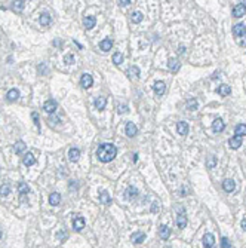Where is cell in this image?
I'll return each mask as SVG.
<instances>
[{
    "mask_svg": "<svg viewBox=\"0 0 246 248\" xmlns=\"http://www.w3.org/2000/svg\"><path fill=\"white\" fill-rule=\"evenodd\" d=\"M116 154H117V147L114 146V144H110V143H105V144H101L98 150H96V156H98V159L101 162H111L116 158Z\"/></svg>",
    "mask_w": 246,
    "mask_h": 248,
    "instance_id": "obj_1",
    "label": "cell"
},
{
    "mask_svg": "<svg viewBox=\"0 0 246 248\" xmlns=\"http://www.w3.org/2000/svg\"><path fill=\"white\" fill-rule=\"evenodd\" d=\"M56 101L55 100H47L45 104H43V110L46 112V113H55V110H56Z\"/></svg>",
    "mask_w": 246,
    "mask_h": 248,
    "instance_id": "obj_2",
    "label": "cell"
},
{
    "mask_svg": "<svg viewBox=\"0 0 246 248\" xmlns=\"http://www.w3.org/2000/svg\"><path fill=\"white\" fill-rule=\"evenodd\" d=\"M80 83H82V86L83 88H91L92 86V83H93L92 76L87 74V73H83L82 74V79H80Z\"/></svg>",
    "mask_w": 246,
    "mask_h": 248,
    "instance_id": "obj_3",
    "label": "cell"
},
{
    "mask_svg": "<svg viewBox=\"0 0 246 248\" xmlns=\"http://www.w3.org/2000/svg\"><path fill=\"white\" fill-rule=\"evenodd\" d=\"M224 128H226V125H224V122H222V119H215L212 123V129L213 132H217V134H220V132H222L224 131Z\"/></svg>",
    "mask_w": 246,
    "mask_h": 248,
    "instance_id": "obj_4",
    "label": "cell"
},
{
    "mask_svg": "<svg viewBox=\"0 0 246 248\" xmlns=\"http://www.w3.org/2000/svg\"><path fill=\"white\" fill-rule=\"evenodd\" d=\"M222 189L226 190L227 193H231L234 189H236V183H234L231 178H227V180L222 181Z\"/></svg>",
    "mask_w": 246,
    "mask_h": 248,
    "instance_id": "obj_5",
    "label": "cell"
},
{
    "mask_svg": "<svg viewBox=\"0 0 246 248\" xmlns=\"http://www.w3.org/2000/svg\"><path fill=\"white\" fill-rule=\"evenodd\" d=\"M83 227H85V220H83V217H80V215L74 217V220H73V229L74 230L80 232Z\"/></svg>",
    "mask_w": 246,
    "mask_h": 248,
    "instance_id": "obj_6",
    "label": "cell"
},
{
    "mask_svg": "<svg viewBox=\"0 0 246 248\" xmlns=\"http://www.w3.org/2000/svg\"><path fill=\"white\" fill-rule=\"evenodd\" d=\"M246 33V25L245 24H236L233 27V34L236 37H240V36H245Z\"/></svg>",
    "mask_w": 246,
    "mask_h": 248,
    "instance_id": "obj_7",
    "label": "cell"
},
{
    "mask_svg": "<svg viewBox=\"0 0 246 248\" xmlns=\"http://www.w3.org/2000/svg\"><path fill=\"white\" fill-rule=\"evenodd\" d=\"M246 12V7L242 5V3H239V5H236V6L233 7V15L236 16V18H242L243 15H245Z\"/></svg>",
    "mask_w": 246,
    "mask_h": 248,
    "instance_id": "obj_8",
    "label": "cell"
},
{
    "mask_svg": "<svg viewBox=\"0 0 246 248\" xmlns=\"http://www.w3.org/2000/svg\"><path fill=\"white\" fill-rule=\"evenodd\" d=\"M213 244H215V236L212 233H206L203 236V245L206 248H212Z\"/></svg>",
    "mask_w": 246,
    "mask_h": 248,
    "instance_id": "obj_9",
    "label": "cell"
},
{
    "mask_svg": "<svg viewBox=\"0 0 246 248\" xmlns=\"http://www.w3.org/2000/svg\"><path fill=\"white\" fill-rule=\"evenodd\" d=\"M228 146L233 149V150H237V149L242 146V138L237 137V135H234L233 138H230V140H228Z\"/></svg>",
    "mask_w": 246,
    "mask_h": 248,
    "instance_id": "obj_10",
    "label": "cell"
},
{
    "mask_svg": "<svg viewBox=\"0 0 246 248\" xmlns=\"http://www.w3.org/2000/svg\"><path fill=\"white\" fill-rule=\"evenodd\" d=\"M168 66H169V70L172 71V73H177L178 70H180V61L177 60V58H169V62H168Z\"/></svg>",
    "mask_w": 246,
    "mask_h": 248,
    "instance_id": "obj_11",
    "label": "cell"
},
{
    "mask_svg": "<svg viewBox=\"0 0 246 248\" xmlns=\"http://www.w3.org/2000/svg\"><path fill=\"white\" fill-rule=\"evenodd\" d=\"M153 89H154V92L157 95H163L165 94V89H166V86H165V82H156L153 85Z\"/></svg>",
    "mask_w": 246,
    "mask_h": 248,
    "instance_id": "obj_12",
    "label": "cell"
},
{
    "mask_svg": "<svg viewBox=\"0 0 246 248\" xmlns=\"http://www.w3.org/2000/svg\"><path fill=\"white\" fill-rule=\"evenodd\" d=\"M177 131H178V134L180 135H187L188 134V123L187 122H178V125H177Z\"/></svg>",
    "mask_w": 246,
    "mask_h": 248,
    "instance_id": "obj_13",
    "label": "cell"
},
{
    "mask_svg": "<svg viewBox=\"0 0 246 248\" xmlns=\"http://www.w3.org/2000/svg\"><path fill=\"white\" fill-rule=\"evenodd\" d=\"M159 236L162 239H168L171 236V229L168 227V226H165V224H162L159 229Z\"/></svg>",
    "mask_w": 246,
    "mask_h": 248,
    "instance_id": "obj_14",
    "label": "cell"
},
{
    "mask_svg": "<svg viewBox=\"0 0 246 248\" xmlns=\"http://www.w3.org/2000/svg\"><path fill=\"white\" fill-rule=\"evenodd\" d=\"M131 239H132L133 244H141V242H144L145 239V233L144 232H136V233H133L131 236Z\"/></svg>",
    "mask_w": 246,
    "mask_h": 248,
    "instance_id": "obj_15",
    "label": "cell"
},
{
    "mask_svg": "<svg viewBox=\"0 0 246 248\" xmlns=\"http://www.w3.org/2000/svg\"><path fill=\"white\" fill-rule=\"evenodd\" d=\"M95 22H96V20H95V16H91V15H87V16H85L83 18V24H85V27L89 30V28H93L95 27Z\"/></svg>",
    "mask_w": 246,
    "mask_h": 248,
    "instance_id": "obj_16",
    "label": "cell"
},
{
    "mask_svg": "<svg viewBox=\"0 0 246 248\" xmlns=\"http://www.w3.org/2000/svg\"><path fill=\"white\" fill-rule=\"evenodd\" d=\"M136 132H138V129H136V126H135V123L127 122L126 123V135L127 137H135Z\"/></svg>",
    "mask_w": 246,
    "mask_h": 248,
    "instance_id": "obj_17",
    "label": "cell"
},
{
    "mask_svg": "<svg viewBox=\"0 0 246 248\" xmlns=\"http://www.w3.org/2000/svg\"><path fill=\"white\" fill-rule=\"evenodd\" d=\"M111 46H113V40H111V39H104V40L100 43L101 51H104V52H108V51L111 49Z\"/></svg>",
    "mask_w": 246,
    "mask_h": 248,
    "instance_id": "obj_18",
    "label": "cell"
},
{
    "mask_svg": "<svg viewBox=\"0 0 246 248\" xmlns=\"http://www.w3.org/2000/svg\"><path fill=\"white\" fill-rule=\"evenodd\" d=\"M68 158H70V161H77L80 158V150L76 147H71L70 150H68Z\"/></svg>",
    "mask_w": 246,
    "mask_h": 248,
    "instance_id": "obj_19",
    "label": "cell"
},
{
    "mask_svg": "<svg viewBox=\"0 0 246 248\" xmlns=\"http://www.w3.org/2000/svg\"><path fill=\"white\" fill-rule=\"evenodd\" d=\"M234 132H236V135L240 137V138H242V137H245V135H246V125H245V123H239V125L236 126V129H234Z\"/></svg>",
    "mask_w": 246,
    "mask_h": 248,
    "instance_id": "obj_20",
    "label": "cell"
},
{
    "mask_svg": "<svg viewBox=\"0 0 246 248\" xmlns=\"http://www.w3.org/2000/svg\"><path fill=\"white\" fill-rule=\"evenodd\" d=\"M61 201V195L60 193H56V192H53V193H51V196H49V204L51 205H58Z\"/></svg>",
    "mask_w": 246,
    "mask_h": 248,
    "instance_id": "obj_21",
    "label": "cell"
},
{
    "mask_svg": "<svg viewBox=\"0 0 246 248\" xmlns=\"http://www.w3.org/2000/svg\"><path fill=\"white\" fill-rule=\"evenodd\" d=\"M107 106V100L104 97H98L96 100H95V107L98 108V110H104Z\"/></svg>",
    "mask_w": 246,
    "mask_h": 248,
    "instance_id": "obj_22",
    "label": "cell"
},
{
    "mask_svg": "<svg viewBox=\"0 0 246 248\" xmlns=\"http://www.w3.org/2000/svg\"><path fill=\"white\" fill-rule=\"evenodd\" d=\"M177 226H178L180 229H184L187 226V217H186L184 213L178 215V218H177Z\"/></svg>",
    "mask_w": 246,
    "mask_h": 248,
    "instance_id": "obj_23",
    "label": "cell"
},
{
    "mask_svg": "<svg viewBox=\"0 0 246 248\" xmlns=\"http://www.w3.org/2000/svg\"><path fill=\"white\" fill-rule=\"evenodd\" d=\"M22 162H24V165H27V167H31V165L36 163V159H34V156L31 153H27L25 156H24Z\"/></svg>",
    "mask_w": 246,
    "mask_h": 248,
    "instance_id": "obj_24",
    "label": "cell"
},
{
    "mask_svg": "<svg viewBox=\"0 0 246 248\" xmlns=\"http://www.w3.org/2000/svg\"><path fill=\"white\" fill-rule=\"evenodd\" d=\"M217 92H218L220 95H222V97H226V95H230L231 89H230V86H228V85H221V86H218Z\"/></svg>",
    "mask_w": 246,
    "mask_h": 248,
    "instance_id": "obj_25",
    "label": "cell"
},
{
    "mask_svg": "<svg viewBox=\"0 0 246 248\" xmlns=\"http://www.w3.org/2000/svg\"><path fill=\"white\" fill-rule=\"evenodd\" d=\"M100 201L102 202V204H105V205H110V204H111V198H110V195L104 190V192L100 193Z\"/></svg>",
    "mask_w": 246,
    "mask_h": 248,
    "instance_id": "obj_26",
    "label": "cell"
},
{
    "mask_svg": "<svg viewBox=\"0 0 246 248\" xmlns=\"http://www.w3.org/2000/svg\"><path fill=\"white\" fill-rule=\"evenodd\" d=\"M20 97V92L16 91V89H11L9 92L6 94V98H7V101H15L16 98Z\"/></svg>",
    "mask_w": 246,
    "mask_h": 248,
    "instance_id": "obj_27",
    "label": "cell"
},
{
    "mask_svg": "<svg viewBox=\"0 0 246 248\" xmlns=\"http://www.w3.org/2000/svg\"><path fill=\"white\" fill-rule=\"evenodd\" d=\"M24 6H25V2H22V0H20V2H13L12 3V9L15 11V12H21V11L24 9Z\"/></svg>",
    "mask_w": 246,
    "mask_h": 248,
    "instance_id": "obj_28",
    "label": "cell"
},
{
    "mask_svg": "<svg viewBox=\"0 0 246 248\" xmlns=\"http://www.w3.org/2000/svg\"><path fill=\"white\" fill-rule=\"evenodd\" d=\"M25 143L24 141H18V143H15V152H16V154H21L24 153V150H25Z\"/></svg>",
    "mask_w": 246,
    "mask_h": 248,
    "instance_id": "obj_29",
    "label": "cell"
},
{
    "mask_svg": "<svg viewBox=\"0 0 246 248\" xmlns=\"http://www.w3.org/2000/svg\"><path fill=\"white\" fill-rule=\"evenodd\" d=\"M127 73H129V76H131V77L138 79V77H140V68L136 67V66H132V67H129Z\"/></svg>",
    "mask_w": 246,
    "mask_h": 248,
    "instance_id": "obj_30",
    "label": "cell"
},
{
    "mask_svg": "<svg viewBox=\"0 0 246 248\" xmlns=\"http://www.w3.org/2000/svg\"><path fill=\"white\" fill-rule=\"evenodd\" d=\"M40 24H42V25H49V24H51V15L49 14L40 15Z\"/></svg>",
    "mask_w": 246,
    "mask_h": 248,
    "instance_id": "obj_31",
    "label": "cell"
},
{
    "mask_svg": "<svg viewBox=\"0 0 246 248\" xmlns=\"http://www.w3.org/2000/svg\"><path fill=\"white\" fill-rule=\"evenodd\" d=\"M136 195H138V190L133 187V186L127 187V190H126V198H127V199H132V198H135Z\"/></svg>",
    "mask_w": 246,
    "mask_h": 248,
    "instance_id": "obj_32",
    "label": "cell"
},
{
    "mask_svg": "<svg viewBox=\"0 0 246 248\" xmlns=\"http://www.w3.org/2000/svg\"><path fill=\"white\" fill-rule=\"evenodd\" d=\"M11 193V186L9 184H2L0 186V196H7V195Z\"/></svg>",
    "mask_w": 246,
    "mask_h": 248,
    "instance_id": "obj_33",
    "label": "cell"
},
{
    "mask_svg": "<svg viewBox=\"0 0 246 248\" xmlns=\"http://www.w3.org/2000/svg\"><path fill=\"white\" fill-rule=\"evenodd\" d=\"M18 192H20L21 195H27L28 192H30L28 184H25V183H20V184H18Z\"/></svg>",
    "mask_w": 246,
    "mask_h": 248,
    "instance_id": "obj_34",
    "label": "cell"
},
{
    "mask_svg": "<svg viewBox=\"0 0 246 248\" xmlns=\"http://www.w3.org/2000/svg\"><path fill=\"white\" fill-rule=\"evenodd\" d=\"M113 62L116 66H120L122 62H123V54H120V52H116L113 55Z\"/></svg>",
    "mask_w": 246,
    "mask_h": 248,
    "instance_id": "obj_35",
    "label": "cell"
},
{
    "mask_svg": "<svg viewBox=\"0 0 246 248\" xmlns=\"http://www.w3.org/2000/svg\"><path fill=\"white\" fill-rule=\"evenodd\" d=\"M215 165H217V158H215V156H209V158L206 159V168L212 169Z\"/></svg>",
    "mask_w": 246,
    "mask_h": 248,
    "instance_id": "obj_36",
    "label": "cell"
},
{
    "mask_svg": "<svg viewBox=\"0 0 246 248\" xmlns=\"http://www.w3.org/2000/svg\"><path fill=\"white\" fill-rule=\"evenodd\" d=\"M142 18H144V15L141 14V12H133V14H132V21H133V22H141Z\"/></svg>",
    "mask_w": 246,
    "mask_h": 248,
    "instance_id": "obj_37",
    "label": "cell"
},
{
    "mask_svg": "<svg viewBox=\"0 0 246 248\" xmlns=\"http://www.w3.org/2000/svg\"><path fill=\"white\" fill-rule=\"evenodd\" d=\"M56 238H58L60 242H64L67 238H68V235H67V232H64V230H60V232L56 233Z\"/></svg>",
    "mask_w": 246,
    "mask_h": 248,
    "instance_id": "obj_38",
    "label": "cell"
},
{
    "mask_svg": "<svg viewBox=\"0 0 246 248\" xmlns=\"http://www.w3.org/2000/svg\"><path fill=\"white\" fill-rule=\"evenodd\" d=\"M196 107H197V101L196 100L187 101V108H188V110H196Z\"/></svg>",
    "mask_w": 246,
    "mask_h": 248,
    "instance_id": "obj_39",
    "label": "cell"
},
{
    "mask_svg": "<svg viewBox=\"0 0 246 248\" xmlns=\"http://www.w3.org/2000/svg\"><path fill=\"white\" fill-rule=\"evenodd\" d=\"M31 117H33V121H34V123H36V126H37V129L40 131V122H39V114L36 113V112H33L31 113Z\"/></svg>",
    "mask_w": 246,
    "mask_h": 248,
    "instance_id": "obj_40",
    "label": "cell"
},
{
    "mask_svg": "<svg viewBox=\"0 0 246 248\" xmlns=\"http://www.w3.org/2000/svg\"><path fill=\"white\" fill-rule=\"evenodd\" d=\"M221 248H231L230 241H228L227 238H222V239H221Z\"/></svg>",
    "mask_w": 246,
    "mask_h": 248,
    "instance_id": "obj_41",
    "label": "cell"
},
{
    "mask_svg": "<svg viewBox=\"0 0 246 248\" xmlns=\"http://www.w3.org/2000/svg\"><path fill=\"white\" fill-rule=\"evenodd\" d=\"M160 211V204L159 202H153V205H151V213H159Z\"/></svg>",
    "mask_w": 246,
    "mask_h": 248,
    "instance_id": "obj_42",
    "label": "cell"
},
{
    "mask_svg": "<svg viewBox=\"0 0 246 248\" xmlns=\"http://www.w3.org/2000/svg\"><path fill=\"white\" fill-rule=\"evenodd\" d=\"M64 62H67V64H73L74 62V57L73 55H65V57H64Z\"/></svg>",
    "mask_w": 246,
    "mask_h": 248,
    "instance_id": "obj_43",
    "label": "cell"
},
{
    "mask_svg": "<svg viewBox=\"0 0 246 248\" xmlns=\"http://www.w3.org/2000/svg\"><path fill=\"white\" fill-rule=\"evenodd\" d=\"M37 70H39L42 74H46L47 73V68H46V66H45V64H40L39 67H37Z\"/></svg>",
    "mask_w": 246,
    "mask_h": 248,
    "instance_id": "obj_44",
    "label": "cell"
},
{
    "mask_svg": "<svg viewBox=\"0 0 246 248\" xmlns=\"http://www.w3.org/2000/svg\"><path fill=\"white\" fill-rule=\"evenodd\" d=\"M119 113H126L127 112V106H119V110H117Z\"/></svg>",
    "mask_w": 246,
    "mask_h": 248,
    "instance_id": "obj_45",
    "label": "cell"
},
{
    "mask_svg": "<svg viewBox=\"0 0 246 248\" xmlns=\"http://www.w3.org/2000/svg\"><path fill=\"white\" fill-rule=\"evenodd\" d=\"M119 3H120V6H126V5L131 3V0H120Z\"/></svg>",
    "mask_w": 246,
    "mask_h": 248,
    "instance_id": "obj_46",
    "label": "cell"
},
{
    "mask_svg": "<svg viewBox=\"0 0 246 248\" xmlns=\"http://www.w3.org/2000/svg\"><path fill=\"white\" fill-rule=\"evenodd\" d=\"M242 229H243V230H246V218H243V220H242Z\"/></svg>",
    "mask_w": 246,
    "mask_h": 248,
    "instance_id": "obj_47",
    "label": "cell"
},
{
    "mask_svg": "<svg viewBox=\"0 0 246 248\" xmlns=\"http://www.w3.org/2000/svg\"><path fill=\"white\" fill-rule=\"evenodd\" d=\"M239 45H242V46H245V45H246V37H243V40L239 42Z\"/></svg>",
    "mask_w": 246,
    "mask_h": 248,
    "instance_id": "obj_48",
    "label": "cell"
},
{
    "mask_svg": "<svg viewBox=\"0 0 246 248\" xmlns=\"http://www.w3.org/2000/svg\"><path fill=\"white\" fill-rule=\"evenodd\" d=\"M186 52V48L184 46H180V54H184Z\"/></svg>",
    "mask_w": 246,
    "mask_h": 248,
    "instance_id": "obj_49",
    "label": "cell"
},
{
    "mask_svg": "<svg viewBox=\"0 0 246 248\" xmlns=\"http://www.w3.org/2000/svg\"><path fill=\"white\" fill-rule=\"evenodd\" d=\"M53 45H55V46H60L61 42H60V40H55V42H53Z\"/></svg>",
    "mask_w": 246,
    "mask_h": 248,
    "instance_id": "obj_50",
    "label": "cell"
},
{
    "mask_svg": "<svg viewBox=\"0 0 246 248\" xmlns=\"http://www.w3.org/2000/svg\"><path fill=\"white\" fill-rule=\"evenodd\" d=\"M240 3H242V5H243V6L246 7V0H245V2H240Z\"/></svg>",
    "mask_w": 246,
    "mask_h": 248,
    "instance_id": "obj_51",
    "label": "cell"
},
{
    "mask_svg": "<svg viewBox=\"0 0 246 248\" xmlns=\"http://www.w3.org/2000/svg\"><path fill=\"white\" fill-rule=\"evenodd\" d=\"M2 235H3V233H2V230H0V238H2Z\"/></svg>",
    "mask_w": 246,
    "mask_h": 248,
    "instance_id": "obj_52",
    "label": "cell"
}]
</instances>
